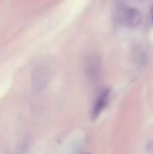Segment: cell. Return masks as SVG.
<instances>
[{
  "label": "cell",
  "instance_id": "obj_1",
  "mask_svg": "<svg viewBox=\"0 0 153 154\" xmlns=\"http://www.w3.org/2000/svg\"><path fill=\"white\" fill-rule=\"evenodd\" d=\"M120 16H121V21L124 24L129 25V26L138 25L142 19V15L139 10L135 8H131V7L124 9Z\"/></svg>",
  "mask_w": 153,
  "mask_h": 154
},
{
  "label": "cell",
  "instance_id": "obj_4",
  "mask_svg": "<svg viewBox=\"0 0 153 154\" xmlns=\"http://www.w3.org/2000/svg\"><path fill=\"white\" fill-rule=\"evenodd\" d=\"M151 22L153 24V6L152 8H151Z\"/></svg>",
  "mask_w": 153,
  "mask_h": 154
},
{
  "label": "cell",
  "instance_id": "obj_2",
  "mask_svg": "<svg viewBox=\"0 0 153 154\" xmlns=\"http://www.w3.org/2000/svg\"><path fill=\"white\" fill-rule=\"evenodd\" d=\"M109 97H110V90L109 89H105L99 94V96L96 97V99L94 103V106L92 109L93 118H96L101 114V112H103V110L106 107V106L109 102Z\"/></svg>",
  "mask_w": 153,
  "mask_h": 154
},
{
  "label": "cell",
  "instance_id": "obj_3",
  "mask_svg": "<svg viewBox=\"0 0 153 154\" xmlns=\"http://www.w3.org/2000/svg\"><path fill=\"white\" fill-rule=\"evenodd\" d=\"M148 152H151V154H153V142H151V143L149 144V146H148Z\"/></svg>",
  "mask_w": 153,
  "mask_h": 154
}]
</instances>
